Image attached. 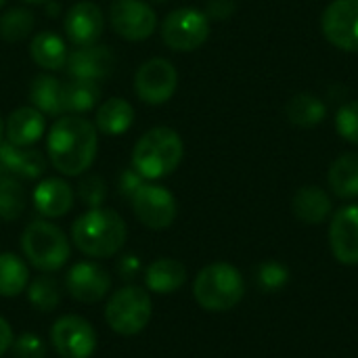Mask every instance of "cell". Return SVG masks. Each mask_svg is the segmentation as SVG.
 Here are the masks:
<instances>
[{
  "label": "cell",
  "instance_id": "5bb4252c",
  "mask_svg": "<svg viewBox=\"0 0 358 358\" xmlns=\"http://www.w3.org/2000/svg\"><path fill=\"white\" fill-rule=\"evenodd\" d=\"M65 36L76 46H90L96 44L105 29V17L99 4L90 0H80L73 6H69L65 19H63Z\"/></svg>",
  "mask_w": 358,
  "mask_h": 358
},
{
  "label": "cell",
  "instance_id": "8fae6325",
  "mask_svg": "<svg viewBox=\"0 0 358 358\" xmlns=\"http://www.w3.org/2000/svg\"><path fill=\"white\" fill-rule=\"evenodd\" d=\"M109 19L115 34L128 42H143L157 27V15L145 0H115Z\"/></svg>",
  "mask_w": 358,
  "mask_h": 358
},
{
  "label": "cell",
  "instance_id": "30bf717a",
  "mask_svg": "<svg viewBox=\"0 0 358 358\" xmlns=\"http://www.w3.org/2000/svg\"><path fill=\"white\" fill-rule=\"evenodd\" d=\"M178 86L176 67L162 57L145 61L134 73V90L136 96L147 105H164L168 103Z\"/></svg>",
  "mask_w": 358,
  "mask_h": 358
},
{
  "label": "cell",
  "instance_id": "ab89813d",
  "mask_svg": "<svg viewBox=\"0 0 358 358\" xmlns=\"http://www.w3.org/2000/svg\"><path fill=\"white\" fill-rule=\"evenodd\" d=\"M4 143V120H2V115H0V145Z\"/></svg>",
  "mask_w": 358,
  "mask_h": 358
},
{
  "label": "cell",
  "instance_id": "7402d4cb",
  "mask_svg": "<svg viewBox=\"0 0 358 358\" xmlns=\"http://www.w3.org/2000/svg\"><path fill=\"white\" fill-rule=\"evenodd\" d=\"M67 44L55 31H40L29 42V57L46 71H59L67 63Z\"/></svg>",
  "mask_w": 358,
  "mask_h": 358
},
{
  "label": "cell",
  "instance_id": "603a6c76",
  "mask_svg": "<svg viewBox=\"0 0 358 358\" xmlns=\"http://www.w3.org/2000/svg\"><path fill=\"white\" fill-rule=\"evenodd\" d=\"M292 210L298 220L306 224H321L331 214V199L321 187H302L292 201Z\"/></svg>",
  "mask_w": 358,
  "mask_h": 358
},
{
  "label": "cell",
  "instance_id": "4316f807",
  "mask_svg": "<svg viewBox=\"0 0 358 358\" xmlns=\"http://www.w3.org/2000/svg\"><path fill=\"white\" fill-rule=\"evenodd\" d=\"M29 285V268L17 254H0V296L15 298L23 294Z\"/></svg>",
  "mask_w": 358,
  "mask_h": 358
},
{
  "label": "cell",
  "instance_id": "e575fe53",
  "mask_svg": "<svg viewBox=\"0 0 358 358\" xmlns=\"http://www.w3.org/2000/svg\"><path fill=\"white\" fill-rule=\"evenodd\" d=\"M10 350L15 358H46V346L36 334H21L13 340Z\"/></svg>",
  "mask_w": 358,
  "mask_h": 358
},
{
  "label": "cell",
  "instance_id": "f1b7e54d",
  "mask_svg": "<svg viewBox=\"0 0 358 358\" xmlns=\"http://www.w3.org/2000/svg\"><path fill=\"white\" fill-rule=\"evenodd\" d=\"M27 300L40 313H52L61 304V287L55 277L40 275L27 285Z\"/></svg>",
  "mask_w": 358,
  "mask_h": 358
},
{
  "label": "cell",
  "instance_id": "836d02e7",
  "mask_svg": "<svg viewBox=\"0 0 358 358\" xmlns=\"http://www.w3.org/2000/svg\"><path fill=\"white\" fill-rule=\"evenodd\" d=\"M287 281H289V271L279 262H264L258 268V285L264 292L281 289Z\"/></svg>",
  "mask_w": 358,
  "mask_h": 358
},
{
  "label": "cell",
  "instance_id": "6da1fadb",
  "mask_svg": "<svg viewBox=\"0 0 358 358\" xmlns=\"http://www.w3.org/2000/svg\"><path fill=\"white\" fill-rule=\"evenodd\" d=\"M99 149L96 126L76 113L61 115L52 122L46 136V153L52 168L63 176L84 174Z\"/></svg>",
  "mask_w": 358,
  "mask_h": 358
},
{
  "label": "cell",
  "instance_id": "2e32d148",
  "mask_svg": "<svg viewBox=\"0 0 358 358\" xmlns=\"http://www.w3.org/2000/svg\"><path fill=\"white\" fill-rule=\"evenodd\" d=\"M329 243L338 262L358 264V206L342 208L329 227Z\"/></svg>",
  "mask_w": 358,
  "mask_h": 358
},
{
  "label": "cell",
  "instance_id": "e0dca14e",
  "mask_svg": "<svg viewBox=\"0 0 358 358\" xmlns=\"http://www.w3.org/2000/svg\"><path fill=\"white\" fill-rule=\"evenodd\" d=\"M46 134V117L36 107L15 109L4 124V136L17 147H31Z\"/></svg>",
  "mask_w": 358,
  "mask_h": 358
},
{
  "label": "cell",
  "instance_id": "3957f363",
  "mask_svg": "<svg viewBox=\"0 0 358 358\" xmlns=\"http://www.w3.org/2000/svg\"><path fill=\"white\" fill-rule=\"evenodd\" d=\"M185 157V143L174 128L155 126L147 130L132 149V168L145 180L170 176Z\"/></svg>",
  "mask_w": 358,
  "mask_h": 358
},
{
  "label": "cell",
  "instance_id": "9a60e30c",
  "mask_svg": "<svg viewBox=\"0 0 358 358\" xmlns=\"http://www.w3.org/2000/svg\"><path fill=\"white\" fill-rule=\"evenodd\" d=\"M115 67V55L105 44H90V46H78L67 55L65 69L71 78L80 80H92L99 82L107 78Z\"/></svg>",
  "mask_w": 358,
  "mask_h": 358
},
{
  "label": "cell",
  "instance_id": "b9f144b4",
  "mask_svg": "<svg viewBox=\"0 0 358 358\" xmlns=\"http://www.w3.org/2000/svg\"><path fill=\"white\" fill-rule=\"evenodd\" d=\"M4 176H8V174H6V170H4V166H2V162H0V180H2Z\"/></svg>",
  "mask_w": 358,
  "mask_h": 358
},
{
  "label": "cell",
  "instance_id": "5b68a950",
  "mask_svg": "<svg viewBox=\"0 0 358 358\" xmlns=\"http://www.w3.org/2000/svg\"><path fill=\"white\" fill-rule=\"evenodd\" d=\"M21 250L25 260L42 273L63 268L71 254L67 235L48 220H34L25 227L21 235Z\"/></svg>",
  "mask_w": 358,
  "mask_h": 358
},
{
  "label": "cell",
  "instance_id": "7bdbcfd3",
  "mask_svg": "<svg viewBox=\"0 0 358 358\" xmlns=\"http://www.w3.org/2000/svg\"><path fill=\"white\" fill-rule=\"evenodd\" d=\"M151 2H157V4H164V2H170V0H151Z\"/></svg>",
  "mask_w": 358,
  "mask_h": 358
},
{
  "label": "cell",
  "instance_id": "74e56055",
  "mask_svg": "<svg viewBox=\"0 0 358 358\" xmlns=\"http://www.w3.org/2000/svg\"><path fill=\"white\" fill-rule=\"evenodd\" d=\"M235 8H237L235 0H208L206 15H208V19L224 21V19H229L235 13Z\"/></svg>",
  "mask_w": 358,
  "mask_h": 358
},
{
  "label": "cell",
  "instance_id": "4dcf8cb0",
  "mask_svg": "<svg viewBox=\"0 0 358 358\" xmlns=\"http://www.w3.org/2000/svg\"><path fill=\"white\" fill-rule=\"evenodd\" d=\"M34 13L23 6H15L0 15V38L6 42H21L34 31Z\"/></svg>",
  "mask_w": 358,
  "mask_h": 358
},
{
  "label": "cell",
  "instance_id": "f546056e",
  "mask_svg": "<svg viewBox=\"0 0 358 358\" xmlns=\"http://www.w3.org/2000/svg\"><path fill=\"white\" fill-rule=\"evenodd\" d=\"M25 206H27V197L19 178L4 176L0 180V220L13 222L21 218V214L25 212Z\"/></svg>",
  "mask_w": 358,
  "mask_h": 358
},
{
  "label": "cell",
  "instance_id": "83f0119b",
  "mask_svg": "<svg viewBox=\"0 0 358 358\" xmlns=\"http://www.w3.org/2000/svg\"><path fill=\"white\" fill-rule=\"evenodd\" d=\"M285 113H287L292 124H296L300 128H313V126L323 122L327 107L319 96L308 94V92H300L294 99H289Z\"/></svg>",
  "mask_w": 358,
  "mask_h": 358
},
{
  "label": "cell",
  "instance_id": "f35d334b",
  "mask_svg": "<svg viewBox=\"0 0 358 358\" xmlns=\"http://www.w3.org/2000/svg\"><path fill=\"white\" fill-rule=\"evenodd\" d=\"M13 340H15V336H13V327L8 325V321L6 319H2L0 317V357L13 346Z\"/></svg>",
  "mask_w": 358,
  "mask_h": 358
},
{
  "label": "cell",
  "instance_id": "8992f818",
  "mask_svg": "<svg viewBox=\"0 0 358 358\" xmlns=\"http://www.w3.org/2000/svg\"><path fill=\"white\" fill-rule=\"evenodd\" d=\"M153 315V304L147 289L138 285H126L111 294L105 306V321L111 331L120 336H136L141 334Z\"/></svg>",
  "mask_w": 358,
  "mask_h": 358
},
{
  "label": "cell",
  "instance_id": "4fadbf2b",
  "mask_svg": "<svg viewBox=\"0 0 358 358\" xmlns=\"http://www.w3.org/2000/svg\"><path fill=\"white\" fill-rule=\"evenodd\" d=\"M67 294L82 304L101 302L111 289V275L96 262H78L65 277Z\"/></svg>",
  "mask_w": 358,
  "mask_h": 358
},
{
  "label": "cell",
  "instance_id": "52a82bcc",
  "mask_svg": "<svg viewBox=\"0 0 358 358\" xmlns=\"http://www.w3.org/2000/svg\"><path fill=\"white\" fill-rule=\"evenodd\" d=\"M208 38L210 19L197 8H176L162 21V40L176 52H193L203 46Z\"/></svg>",
  "mask_w": 358,
  "mask_h": 358
},
{
  "label": "cell",
  "instance_id": "ac0fdd59",
  "mask_svg": "<svg viewBox=\"0 0 358 358\" xmlns=\"http://www.w3.org/2000/svg\"><path fill=\"white\" fill-rule=\"evenodd\" d=\"M73 189L63 178H44L34 189V208L44 218H61L73 208Z\"/></svg>",
  "mask_w": 358,
  "mask_h": 358
},
{
  "label": "cell",
  "instance_id": "60d3db41",
  "mask_svg": "<svg viewBox=\"0 0 358 358\" xmlns=\"http://www.w3.org/2000/svg\"><path fill=\"white\" fill-rule=\"evenodd\" d=\"M25 4H44V2H48V0H23Z\"/></svg>",
  "mask_w": 358,
  "mask_h": 358
},
{
  "label": "cell",
  "instance_id": "1f68e13d",
  "mask_svg": "<svg viewBox=\"0 0 358 358\" xmlns=\"http://www.w3.org/2000/svg\"><path fill=\"white\" fill-rule=\"evenodd\" d=\"M76 193H78L80 201L84 206H88L90 210L92 208H101L103 201L107 199V185H105L103 176H99V174H86L84 178H80Z\"/></svg>",
  "mask_w": 358,
  "mask_h": 358
},
{
  "label": "cell",
  "instance_id": "277c9868",
  "mask_svg": "<svg viewBox=\"0 0 358 358\" xmlns=\"http://www.w3.org/2000/svg\"><path fill=\"white\" fill-rule=\"evenodd\" d=\"M245 294V283L241 273L227 264L214 262L201 268L193 283V296L203 310L210 313H227L235 308Z\"/></svg>",
  "mask_w": 358,
  "mask_h": 358
},
{
  "label": "cell",
  "instance_id": "9c48e42d",
  "mask_svg": "<svg viewBox=\"0 0 358 358\" xmlns=\"http://www.w3.org/2000/svg\"><path fill=\"white\" fill-rule=\"evenodd\" d=\"M50 344L61 358H90L96 350V331L84 317L65 315L52 323Z\"/></svg>",
  "mask_w": 358,
  "mask_h": 358
},
{
  "label": "cell",
  "instance_id": "ffe728a7",
  "mask_svg": "<svg viewBox=\"0 0 358 358\" xmlns=\"http://www.w3.org/2000/svg\"><path fill=\"white\" fill-rule=\"evenodd\" d=\"M187 281V268L174 258H159L151 262L145 271V285L149 292L168 296L178 292Z\"/></svg>",
  "mask_w": 358,
  "mask_h": 358
},
{
  "label": "cell",
  "instance_id": "cb8c5ba5",
  "mask_svg": "<svg viewBox=\"0 0 358 358\" xmlns=\"http://www.w3.org/2000/svg\"><path fill=\"white\" fill-rule=\"evenodd\" d=\"M63 82L50 73H40L29 84V101L31 107L42 111L44 115H63Z\"/></svg>",
  "mask_w": 358,
  "mask_h": 358
},
{
  "label": "cell",
  "instance_id": "8d00e7d4",
  "mask_svg": "<svg viewBox=\"0 0 358 358\" xmlns=\"http://www.w3.org/2000/svg\"><path fill=\"white\" fill-rule=\"evenodd\" d=\"M141 271H143L141 258L134 256V254H126V256H122V258L115 262V273H117V277H120L122 281H126V283L134 281V279L141 275Z\"/></svg>",
  "mask_w": 358,
  "mask_h": 358
},
{
  "label": "cell",
  "instance_id": "ee69618b",
  "mask_svg": "<svg viewBox=\"0 0 358 358\" xmlns=\"http://www.w3.org/2000/svg\"><path fill=\"white\" fill-rule=\"evenodd\" d=\"M2 4H4V0H0V6H2Z\"/></svg>",
  "mask_w": 358,
  "mask_h": 358
},
{
  "label": "cell",
  "instance_id": "d6a6232c",
  "mask_svg": "<svg viewBox=\"0 0 358 358\" xmlns=\"http://www.w3.org/2000/svg\"><path fill=\"white\" fill-rule=\"evenodd\" d=\"M336 128H338V132H340L342 138H346L352 145H358V101L346 103L338 111Z\"/></svg>",
  "mask_w": 358,
  "mask_h": 358
},
{
  "label": "cell",
  "instance_id": "44dd1931",
  "mask_svg": "<svg viewBox=\"0 0 358 358\" xmlns=\"http://www.w3.org/2000/svg\"><path fill=\"white\" fill-rule=\"evenodd\" d=\"M132 124H134V107L122 96L107 99L96 109L94 126L99 132L107 136H122L132 128Z\"/></svg>",
  "mask_w": 358,
  "mask_h": 358
},
{
  "label": "cell",
  "instance_id": "d4e9b609",
  "mask_svg": "<svg viewBox=\"0 0 358 358\" xmlns=\"http://www.w3.org/2000/svg\"><path fill=\"white\" fill-rule=\"evenodd\" d=\"M63 94V111L65 113H86L96 107L101 99V86L92 80H80L71 78L61 88Z\"/></svg>",
  "mask_w": 358,
  "mask_h": 358
},
{
  "label": "cell",
  "instance_id": "484cf974",
  "mask_svg": "<svg viewBox=\"0 0 358 358\" xmlns=\"http://www.w3.org/2000/svg\"><path fill=\"white\" fill-rule=\"evenodd\" d=\"M329 187L338 197L355 199L358 197V153L340 155L329 168Z\"/></svg>",
  "mask_w": 358,
  "mask_h": 358
},
{
  "label": "cell",
  "instance_id": "d6986e66",
  "mask_svg": "<svg viewBox=\"0 0 358 358\" xmlns=\"http://www.w3.org/2000/svg\"><path fill=\"white\" fill-rule=\"evenodd\" d=\"M0 162L8 176L23 180H36L46 170V159L40 151L29 147H17L8 141L0 145Z\"/></svg>",
  "mask_w": 358,
  "mask_h": 358
},
{
  "label": "cell",
  "instance_id": "ba28073f",
  "mask_svg": "<svg viewBox=\"0 0 358 358\" xmlns=\"http://www.w3.org/2000/svg\"><path fill=\"white\" fill-rule=\"evenodd\" d=\"M130 203L136 220L151 231H164L172 227L178 214L174 195L166 187L153 182H143V187L132 195Z\"/></svg>",
  "mask_w": 358,
  "mask_h": 358
},
{
  "label": "cell",
  "instance_id": "7a4b0ae2",
  "mask_svg": "<svg viewBox=\"0 0 358 358\" xmlns=\"http://www.w3.org/2000/svg\"><path fill=\"white\" fill-rule=\"evenodd\" d=\"M126 239L124 218L107 208H92L71 224V241L88 258H111L124 248Z\"/></svg>",
  "mask_w": 358,
  "mask_h": 358
},
{
  "label": "cell",
  "instance_id": "7c38bea8",
  "mask_svg": "<svg viewBox=\"0 0 358 358\" xmlns=\"http://www.w3.org/2000/svg\"><path fill=\"white\" fill-rule=\"evenodd\" d=\"M321 27L336 48L358 52V0H334L323 10Z\"/></svg>",
  "mask_w": 358,
  "mask_h": 358
},
{
  "label": "cell",
  "instance_id": "d590c367",
  "mask_svg": "<svg viewBox=\"0 0 358 358\" xmlns=\"http://www.w3.org/2000/svg\"><path fill=\"white\" fill-rule=\"evenodd\" d=\"M145 178L134 170V168H126L120 172V178H117V191L122 197L126 199H132V195L143 187Z\"/></svg>",
  "mask_w": 358,
  "mask_h": 358
}]
</instances>
